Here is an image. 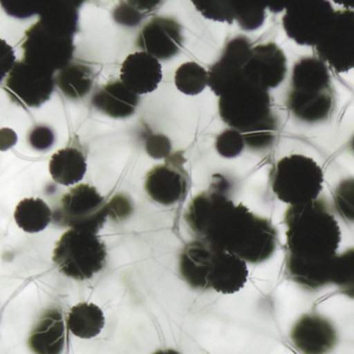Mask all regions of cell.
Listing matches in <instances>:
<instances>
[{
	"label": "cell",
	"instance_id": "6da1fadb",
	"mask_svg": "<svg viewBox=\"0 0 354 354\" xmlns=\"http://www.w3.org/2000/svg\"><path fill=\"white\" fill-rule=\"evenodd\" d=\"M223 177L208 191L196 195L187 206L185 220L197 240L209 243L241 258L245 263L259 264L274 255L278 232L268 218L235 205L226 195Z\"/></svg>",
	"mask_w": 354,
	"mask_h": 354
},
{
	"label": "cell",
	"instance_id": "7a4b0ae2",
	"mask_svg": "<svg viewBox=\"0 0 354 354\" xmlns=\"http://www.w3.org/2000/svg\"><path fill=\"white\" fill-rule=\"evenodd\" d=\"M286 267L332 263L341 242L338 222L324 200L290 206L285 213Z\"/></svg>",
	"mask_w": 354,
	"mask_h": 354
},
{
	"label": "cell",
	"instance_id": "3957f363",
	"mask_svg": "<svg viewBox=\"0 0 354 354\" xmlns=\"http://www.w3.org/2000/svg\"><path fill=\"white\" fill-rule=\"evenodd\" d=\"M80 3L56 1L43 6L39 20L31 25L23 37L21 46L24 62L53 73L72 62Z\"/></svg>",
	"mask_w": 354,
	"mask_h": 354
},
{
	"label": "cell",
	"instance_id": "277c9868",
	"mask_svg": "<svg viewBox=\"0 0 354 354\" xmlns=\"http://www.w3.org/2000/svg\"><path fill=\"white\" fill-rule=\"evenodd\" d=\"M218 114L223 122L243 134L251 149L263 150L274 143L278 121L270 93L245 77L221 96Z\"/></svg>",
	"mask_w": 354,
	"mask_h": 354
},
{
	"label": "cell",
	"instance_id": "5b68a950",
	"mask_svg": "<svg viewBox=\"0 0 354 354\" xmlns=\"http://www.w3.org/2000/svg\"><path fill=\"white\" fill-rule=\"evenodd\" d=\"M336 103L332 78L326 62L318 57H304L295 62L291 89L287 97L293 116L306 123L328 120Z\"/></svg>",
	"mask_w": 354,
	"mask_h": 354
},
{
	"label": "cell",
	"instance_id": "8992f818",
	"mask_svg": "<svg viewBox=\"0 0 354 354\" xmlns=\"http://www.w3.org/2000/svg\"><path fill=\"white\" fill-rule=\"evenodd\" d=\"M270 184L280 201L301 205L317 200L324 186V172L312 158L293 154L277 162Z\"/></svg>",
	"mask_w": 354,
	"mask_h": 354
},
{
	"label": "cell",
	"instance_id": "52a82bcc",
	"mask_svg": "<svg viewBox=\"0 0 354 354\" xmlns=\"http://www.w3.org/2000/svg\"><path fill=\"white\" fill-rule=\"evenodd\" d=\"M105 243L91 232L66 231L56 242L53 262L60 274L76 281L93 278L105 267Z\"/></svg>",
	"mask_w": 354,
	"mask_h": 354
},
{
	"label": "cell",
	"instance_id": "ba28073f",
	"mask_svg": "<svg viewBox=\"0 0 354 354\" xmlns=\"http://www.w3.org/2000/svg\"><path fill=\"white\" fill-rule=\"evenodd\" d=\"M108 216V204L95 187L80 184L62 195L59 206L52 213L57 226L97 234Z\"/></svg>",
	"mask_w": 354,
	"mask_h": 354
},
{
	"label": "cell",
	"instance_id": "9c48e42d",
	"mask_svg": "<svg viewBox=\"0 0 354 354\" xmlns=\"http://www.w3.org/2000/svg\"><path fill=\"white\" fill-rule=\"evenodd\" d=\"M336 10L328 0L297 2L283 16L285 33L299 45L317 46L328 31Z\"/></svg>",
	"mask_w": 354,
	"mask_h": 354
},
{
	"label": "cell",
	"instance_id": "30bf717a",
	"mask_svg": "<svg viewBox=\"0 0 354 354\" xmlns=\"http://www.w3.org/2000/svg\"><path fill=\"white\" fill-rule=\"evenodd\" d=\"M55 87L53 72L18 60L8 73L4 91L10 101L24 107H39L51 97Z\"/></svg>",
	"mask_w": 354,
	"mask_h": 354
},
{
	"label": "cell",
	"instance_id": "8fae6325",
	"mask_svg": "<svg viewBox=\"0 0 354 354\" xmlns=\"http://www.w3.org/2000/svg\"><path fill=\"white\" fill-rule=\"evenodd\" d=\"M316 53L335 72L354 70V10L335 12L324 39L316 46Z\"/></svg>",
	"mask_w": 354,
	"mask_h": 354
},
{
	"label": "cell",
	"instance_id": "7c38bea8",
	"mask_svg": "<svg viewBox=\"0 0 354 354\" xmlns=\"http://www.w3.org/2000/svg\"><path fill=\"white\" fill-rule=\"evenodd\" d=\"M185 161L181 153H176L165 164L155 166L147 172L145 188L153 201L160 205L171 206L185 199L189 187L183 166Z\"/></svg>",
	"mask_w": 354,
	"mask_h": 354
},
{
	"label": "cell",
	"instance_id": "4fadbf2b",
	"mask_svg": "<svg viewBox=\"0 0 354 354\" xmlns=\"http://www.w3.org/2000/svg\"><path fill=\"white\" fill-rule=\"evenodd\" d=\"M252 44L243 35L227 43L222 57L208 71L207 85L218 97L243 78V69L251 56Z\"/></svg>",
	"mask_w": 354,
	"mask_h": 354
},
{
	"label": "cell",
	"instance_id": "5bb4252c",
	"mask_svg": "<svg viewBox=\"0 0 354 354\" xmlns=\"http://www.w3.org/2000/svg\"><path fill=\"white\" fill-rule=\"evenodd\" d=\"M243 77L249 82L264 89H274L284 80L287 58L276 43L261 44L252 48L251 56L243 69Z\"/></svg>",
	"mask_w": 354,
	"mask_h": 354
},
{
	"label": "cell",
	"instance_id": "9a60e30c",
	"mask_svg": "<svg viewBox=\"0 0 354 354\" xmlns=\"http://www.w3.org/2000/svg\"><path fill=\"white\" fill-rule=\"evenodd\" d=\"M181 26L169 17H153L141 29L137 45L158 60H167L183 48Z\"/></svg>",
	"mask_w": 354,
	"mask_h": 354
},
{
	"label": "cell",
	"instance_id": "2e32d148",
	"mask_svg": "<svg viewBox=\"0 0 354 354\" xmlns=\"http://www.w3.org/2000/svg\"><path fill=\"white\" fill-rule=\"evenodd\" d=\"M290 337L295 348L303 354H326L338 342L336 328L317 314H307L299 318Z\"/></svg>",
	"mask_w": 354,
	"mask_h": 354
},
{
	"label": "cell",
	"instance_id": "e0dca14e",
	"mask_svg": "<svg viewBox=\"0 0 354 354\" xmlns=\"http://www.w3.org/2000/svg\"><path fill=\"white\" fill-rule=\"evenodd\" d=\"M163 78L159 60L147 52L130 54L120 68V81L137 95L153 93Z\"/></svg>",
	"mask_w": 354,
	"mask_h": 354
},
{
	"label": "cell",
	"instance_id": "ac0fdd59",
	"mask_svg": "<svg viewBox=\"0 0 354 354\" xmlns=\"http://www.w3.org/2000/svg\"><path fill=\"white\" fill-rule=\"evenodd\" d=\"M249 276L247 263L241 258L216 249L208 276V290L234 294L245 287Z\"/></svg>",
	"mask_w": 354,
	"mask_h": 354
},
{
	"label": "cell",
	"instance_id": "d6986e66",
	"mask_svg": "<svg viewBox=\"0 0 354 354\" xmlns=\"http://www.w3.org/2000/svg\"><path fill=\"white\" fill-rule=\"evenodd\" d=\"M216 247L204 241H192L185 245L179 258V272L183 280L197 290H208V276Z\"/></svg>",
	"mask_w": 354,
	"mask_h": 354
},
{
	"label": "cell",
	"instance_id": "ffe728a7",
	"mask_svg": "<svg viewBox=\"0 0 354 354\" xmlns=\"http://www.w3.org/2000/svg\"><path fill=\"white\" fill-rule=\"evenodd\" d=\"M66 344V326L58 310L41 316L29 337V348L35 354H62Z\"/></svg>",
	"mask_w": 354,
	"mask_h": 354
},
{
	"label": "cell",
	"instance_id": "44dd1931",
	"mask_svg": "<svg viewBox=\"0 0 354 354\" xmlns=\"http://www.w3.org/2000/svg\"><path fill=\"white\" fill-rule=\"evenodd\" d=\"M93 107L113 118L132 116L139 104V97L120 80L112 81L95 91L91 99Z\"/></svg>",
	"mask_w": 354,
	"mask_h": 354
},
{
	"label": "cell",
	"instance_id": "7402d4cb",
	"mask_svg": "<svg viewBox=\"0 0 354 354\" xmlns=\"http://www.w3.org/2000/svg\"><path fill=\"white\" fill-rule=\"evenodd\" d=\"M87 170L86 159L81 150L64 148L52 155L49 172L56 183L64 186L80 182Z\"/></svg>",
	"mask_w": 354,
	"mask_h": 354
},
{
	"label": "cell",
	"instance_id": "603a6c76",
	"mask_svg": "<svg viewBox=\"0 0 354 354\" xmlns=\"http://www.w3.org/2000/svg\"><path fill=\"white\" fill-rule=\"evenodd\" d=\"M95 73L87 64L71 62L58 71L55 85L68 99H81L93 89Z\"/></svg>",
	"mask_w": 354,
	"mask_h": 354
},
{
	"label": "cell",
	"instance_id": "cb8c5ba5",
	"mask_svg": "<svg viewBox=\"0 0 354 354\" xmlns=\"http://www.w3.org/2000/svg\"><path fill=\"white\" fill-rule=\"evenodd\" d=\"M66 324L71 333L78 338H95L105 326V316L95 303H80L71 309Z\"/></svg>",
	"mask_w": 354,
	"mask_h": 354
},
{
	"label": "cell",
	"instance_id": "d4e9b609",
	"mask_svg": "<svg viewBox=\"0 0 354 354\" xmlns=\"http://www.w3.org/2000/svg\"><path fill=\"white\" fill-rule=\"evenodd\" d=\"M19 228L27 233L45 230L52 220V211L41 199H24L17 205L14 213Z\"/></svg>",
	"mask_w": 354,
	"mask_h": 354
},
{
	"label": "cell",
	"instance_id": "484cf974",
	"mask_svg": "<svg viewBox=\"0 0 354 354\" xmlns=\"http://www.w3.org/2000/svg\"><path fill=\"white\" fill-rule=\"evenodd\" d=\"M174 81L179 91L185 95L196 96L202 93L207 85L208 72L197 62H185L177 69Z\"/></svg>",
	"mask_w": 354,
	"mask_h": 354
},
{
	"label": "cell",
	"instance_id": "4316f807",
	"mask_svg": "<svg viewBox=\"0 0 354 354\" xmlns=\"http://www.w3.org/2000/svg\"><path fill=\"white\" fill-rule=\"evenodd\" d=\"M330 284L336 285L343 294L354 299V249L336 256Z\"/></svg>",
	"mask_w": 354,
	"mask_h": 354
},
{
	"label": "cell",
	"instance_id": "83f0119b",
	"mask_svg": "<svg viewBox=\"0 0 354 354\" xmlns=\"http://www.w3.org/2000/svg\"><path fill=\"white\" fill-rule=\"evenodd\" d=\"M160 1H124L120 2L113 12L116 22L126 26H135L151 10L159 8Z\"/></svg>",
	"mask_w": 354,
	"mask_h": 354
},
{
	"label": "cell",
	"instance_id": "f1b7e54d",
	"mask_svg": "<svg viewBox=\"0 0 354 354\" xmlns=\"http://www.w3.org/2000/svg\"><path fill=\"white\" fill-rule=\"evenodd\" d=\"M235 20L247 31H254L262 26L266 20V4L247 1H233Z\"/></svg>",
	"mask_w": 354,
	"mask_h": 354
},
{
	"label": "cell",
	"instance_id": "f546056e",
	"mask_svg": "<svg viewBox=\"0 0 354 354\" xmlns=\"http://www.w3.org/2000/svg\"><path fill=\"white\" fill-rule=\"evenodd\" d=\"M195 8L202 16L218 22H227L232 24L235 20L233 1L229 0H195Z\"/></svg>",
	"mask_w": 354,
	"mask_h": 354
},
{
	"label": "cell",
	"instance_id": "4dcf8cb0",
	"mask_svg": "<svg viewBox=\"0 0 354 354\" xmlns=\"http://www.w3.org/2000/svg\"><path fill=\"white\" fill-rule=\"evenodd\" d=\"M337 212L347 222H354V178L345 179L334 193Z\"/></svg>",
	"mask_w": 354,
	"mask_h": 354
},
{
	"label": "cell",
	"instance_id": "1f68e13d",
	"mask_svg": "<svg viewBox=\"0 0 354 354\" xmlns=\"http://www.w3.org/2000/svg\"><path fill=\"white\" fill-rule=\"evenodd\" d=\"M245 141L243 134L234 129H228L216 137V149L225 158H234L243 152Z\"/></svg>",
	"mask_w": 354,
	"mask_h": 354
},
{
	"label": "cell",
	"instance_id": "d6a6232c",
	"mask_svg": "<svg viewBox=\"0 0 354 354\" xmlns=\"http://www.w3.org/2000/svg\"><path fill=\"white\" fill-rule=\"evenodd\" d=\"M145 149L151 157L155 159L166 158L171 153V143L163 134H151L147 137Z\"/></svg>",
	"mask_w": 354,
	"mask_h": 354
},
{
	"label": "cell",
	"instance_id": "836d02e7",
	"mask_svg": "<svg viewBox=\"0 0 354 354\" xmlns=\"http://www.w3.org/2000/svg\"><path fill=\"white\" fill-rule=\"evenodd\" d=\"M28 139L33 149L37 151H46L53 145L55 136L49 127L37 126L31 131Z\"/></svg>",
	"mask_w": 354,
	"mask_h": 354
},
{
	"label": "cell",
	"instance_id": "e575fe53",
	"mask_svg": "<svg viewBox=\"0 0 354 354\" xmlns=\"http://www.w3.org/2000/svg\"><path fill=\"white\" fill-rule=\"evenodd\" d=\"M133 206L128 197L124 195H115L108 204V215L111 216L114 220H124L131 215Z\"/></svg>",
	"mask_w": 354,
	"mask_h": 354
},
{
	"label": "cell",
	"instance_id": "d590c367",
	"mask_svg": "<svg viewBox=\"0 0 354 354\" xmlns=\"http://www.w3.org/2000/svg\"><path fill=\"white\" fill-rule=\"evenodd\" d=\"M16 64L14 49L4 39H0V83L4 77L12 71Z\"/></svg>",
	"mask_w": 354,
	"mask_h": 354
},
{
	"label": "cell",
	"instance_id": "8d00e7d4",
	"mask_svg": "<svg viewBox=\"0 0 354 354\" xmlns=\"http://www.w3.org/2000/svg\"><path fill=\"white\" fill-rule=\"evenodd\" d=\"M14 131L10 129H1L0 130V150L4 151V150L10 149L15 143H17V137H12V139H6V137L10 136Z\"/></svg>",
	"mask_w": 354,
	"mask_h": 354
},
{
	"label": "cell",
	"instance_id": "74e56055",
	"mask_svg": "<svg viewBox=\"0 0 354 354\" xmlns=\"http://www.w3.org/2000/svg\"><path fill=\"white\" fill-rule=\"evenodd\" d=\"M153 354H180L177 353L176 351H174V349H166V351H158L157 353Z\"/></svg>",
	"mask_w": 354,
	"mask_h": 354
},
{
	"label": "cell",
	"instance_id": "f35d334b",
	"mask_svg": "<svg viewBox=\"0 0 354 354\" xmlns=\"http://www.w3.org/2000/svg\"><path fill=\"white\" fill-rule=\"evenodd\" d=\"M337 3L343 4V6H346V8H354V1L353 2H343V1H336Z\"/></svg>",
	"mask_w": 354,
	"mask_h": 354
},
{
	"label": "cell",
	"instance_id": "ab89813d",
	"mask_svg": "<svg viewBox=\"0 0 354 354\" xmlns=\"http://www.w3.org/2000/svg\"><path fill=\"white\" fill-rule=\"evenodd\" d=\"M351 148H353L354 152V139H353V143H351Z\"/></svg>",
	"mask_w": 354,
	"mask_h": 354
}]
</instances>
